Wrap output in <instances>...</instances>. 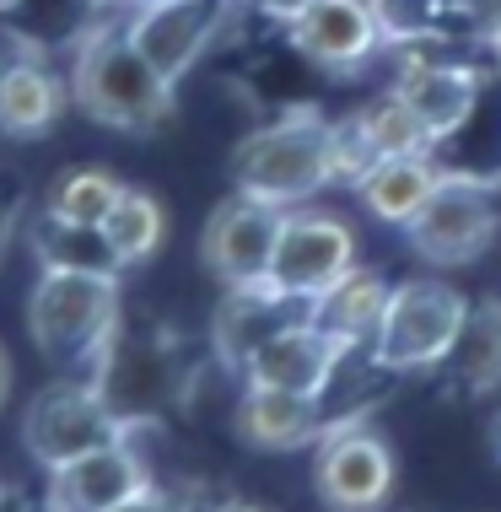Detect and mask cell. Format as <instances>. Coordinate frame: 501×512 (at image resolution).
Instances as JSON below:
<instances>
[{"label": "cell", "instance_id": "1", "mask_svg": "<svg viewBox=\"0 0 501 512\" xmlns=\"http://www.w3.org/2000/svg\"><path fill=\"white\" fill-rule=\"evenodd\" d=\"M71 103L103 130L157 135L178 114V87L124 38V22H97L76 44Z\"/></svg>", "mask_w": 501, "mask_h": 512}, {"label": "cell", "instance_id": "2", "mask_svg": "<svg viewBox=\"0 0 501 512\" xmlns=\"http://www.w3.org/2000/svg\"><path fill=\"white\" fill-rule=\"evenodd\" d=\"M345 184L340 157V124H329L318 108H291V114L259 124L232 151V189L264 205H313L318 189Z\"/></svg>", "mask_w": 501, "mask_h": 512}, {"label": "cell", "instance_id": "3", "mask_svg": "<svg viewBox=\"0 0 501 512\" xmlns=\"http://www.w3.org/2000/svg\"><path fill=\"white\" fill-rule=\"evenodd\" d=\"M27 335L54 367H97V356L119 335V270L38 265L27 292Z\"/></svg>", "mask_w": 501, "mask_h": 512}, {"label": "cell", "instance_id": "4", "mask_svg": "<svg viewBox=\"0 0 501 512\" xmlns=\"http://www.w3.org/2000/svg\"><path fill=\"white\" fill-rule=\"evenodd\" d=\"M469 324V297L442 275H415V281L388 286L378 335L367 340L372 367L383 372H431L453 356L458 335Z\"/></svg>", "mask_w": 501, "mask_h": 512}, {"label": "cell", "instance_id": "5", "mask_svg": "<svg viewBox=\"0 0 501 512\" xmlns=\"http://www.w3.org/2000/svg\"><path fill=\"white\" fill-rule=\"evenodd\" d=\"M119 437H130V421L108 405L97 378H60L38 389L22 410V448L33 453V464H44V475L87 459Z\"/></svg>", "mask_w": 501, "mask_h": 512}, {"label": "cell", "instance_id": "6", "mask_svg": "<svg viewBox=\"0 0 501 512\" xmlns=\"http://www.w3.org/2000/svg\"><path fill=\"white\" fill-rule=\"evenodd\" d=\"M496 232H501L496 184L491 178H475V173H442L431 200L405 221L410 254L437 265V270H458V265L485 259Z\"/></svg>", "mask_w": 501, "mask_h": 512}, {"label": "cell", "instance_id": "7", "mask_svg": "<svg viewBox=\"0 0 501 512\" xmlns=\"http://www.w3.org/2000/svg\"><path fill=\"white\" fill-rule=\"evenodd\" d=\"M361 265V243L356 227L340 211H324V205H291L281 216V238H275V259H270V281L281 297L313 302L334 292Z\"/></svg>", "mask_w": 501, "mask_h": 512}, {"label": "cell", "instance_id": "8", "mask_svg": "<svg viewBox=\"0 0 501 512\" xmlns=\"http://www.w3.org/2000/svg\"><path fill=\"white\" fill-rule=\"evenodd\" d=\"M313 491L329 512H383L399 486V459L383 432L345 415L313 442Z\"/></svg>", "mask_w": 501, "mask_h": 512}, {"label": "cell", "instance_id": "9", "mask_svg": "<svg viewBox=\"0 0 501 512\" xmlns=\"http://www.w3.org/2000/svg\"><path fill=\"white\" fill-rule=\"evenodd\" d=\"M281 205H264L254 195L232 189L227 200L211 211L200 232V259L227 292H248V286L270 281V259H275V238H281Z\"/></svg>", "mask_w": 501, "mask_h": 512}, {"label": "cell", "instance_id": "10", "mask_svg": "<svg viewBox=\"0 0 501 512\" xmlns=\"http://www.w3.org/2000/svg\"><path fill=\"white\" fill-rule=\"evenodd\" d=\"M351 351H361V345H351L345 335L324 329L308 313V318H297V324L275 329L259 351H248V362L238 372H243V383H254V389H286V394L324 399Z\"/></svg>", "mask_w": 501, "mask_h": 512}, {"label": "cell", "instance_id": "11", "mask_svg": "<svg viewBox=\"0 0 501 512\" xmlns=\"http://www.w3.org/2000/svg\"><path fill=\"white\" fill-rule=\"evenodd\" d=\"M232 6L238 0H151V6L124 17V38L178 87L205 60V49H211Z\"/></svg>", "mask_w": 501, "mask_h": 512}, {"label": "cell", "instance_id": "12", "mask_svg": "<svg viewBox=\"0 0 501 512\" xmlns=\"http://www.w3.org/2000/svg\"><path fill=\"white\" fill-rule=\"evenodd\" d=\"M286 44L329 76H351L388 49V33L372 0H308L297 22H286Z\"/></svg>", "mask_w": 501, "mask_h": 512}, {"label": "cell", "instance_id": "13", "mask_svg": "<svg viewBox=\"0 0 501 512\" xmlns=\"http://www.w3.org/2000/svg\"><path fill=\"white\" fill-rule=\"evenodd\" d=\"M141 486H151V469L141 459L130 437L108 442V448L87 453V459L49 469V486H44V507L49 512H108L119 507L124 496H135Z\"/></svg>", "mask_w": 501, "mask_h": 512}, {"label": "cell", "instance_id": "14", "mask_svg": "<svg viewBox=\"0 0 501 512\" xmlns=\"http://www.w3.org/2000/svg\"><path fill=\"white\" fill-rule=\"evenodd\" d=\"M394 92L410 103V114L421 119L426 141L442 146L464 130L469 114H475L480 71H469V65H458V60H410L405 76L394 81Z\"/></svg>", "mask_w": 501, "mask_h": 512}, {"label": "cell", "instance_id": "15", "mask_svg": "<svg viewBox=\"0 0 501 512\" xmlns=\"http://www.w3.org/2000/svg\"><path fill=\"white\" fill-rule=\"evenodd\" d=\"M324 399L286 394V389H254L243 383V399L232 410V432L254 453H297L324 437Z\"/></svg>", "mask_w": 501, "mask_h": 512}, {"label": "cell", "instance_id": "16", "mask_svg": "<svg viewBox=\"0 0 501 512\" xmlns=\"http://www.w3.org/2000/svg\"><path fill=\"white\" fill-rule=\"evenodd\" d=\"M71 103V76H60L44 54L0 60V141H33Z\"/></svg>", "mask_w": 501, "mask_h": 512}, {"label": "cell", "instance_id": "17", "mask_svg": "<svg viewBox=\"0 0 501 512\" xmlns=\"http://www.w3.org/2000/svg\"><path fill=\"white\" fill-rule=\"evenodd\" d=\"M442 162L431 151H405V157H372L356 173V200L361 211L383 227H405V221L431 200V189L442 184Z\"/></svg>", "mask_w": 501, "mask_h": 512}, {"label": "cell", "instance_id": "18", "mask_svg": "<svg viewBox=\"0 0 501 512\" xmlns=\"http://www.w3.org/2000/svg\"><path fill=\"white\" fill-rule=\"evenodd\" d=\"M313 308L297 297H281L275 286H248V292H227L216 313V351L221 362L238 372L248 362V351H259L264 340L275 335V329L297 324V318H308Z\"/></svg>", "mask_w": 501, "mask_h": 512}, {"label": "cell", "instance_id": "19", "mask_svg": "<svg viewBox=\"0 0 501 512\" xmlns=\"http://www.w3.org/2000/svg\"><path fill=\"white\" fill-rule=\"evenodd\" d=\"M97 232H103L114 265L119 270H135V265H146V259L162 254V243H167V211H162V200L151 195V189L124 184V195L114 200V211L103 216V227H97Z\"/></svg>", "mask_w": 501, "mask_h": 512}, {"label": "cell", "instance_id": "20", "mask_svg": "<svg viewBox=\"0 0 501 512\" xmlns=\"http://www.w3.org/2000/svg\"><path fill=\"white\" fill-rule=\"evenodd\" d=\"M383 302H388V281L356 265L340 286H334V292H324L313 302V318L324 329H334V335H345L351 345H367L372 335H378Z\"/></svg>", "mask_w": 501, "mask_h": 512}, {"label": "cell", "instance_id": "21", "mask_svg": "<svg viewBox=\"0 0 501 512\" xmlns=\"http://www.w3.org/2000/svg\"><path fill=\"white\" fill-rule=\"evenodd\" d=\"M124 195V178L114 168H65L44 195V221L60 227H103V216L114 211Z\"/></svg>", "mask_w": 501, "mask_h": 512}, {"label": "cell", "instance_id": "22", "mask_svg": "<svg viewBox=\"0 0 501 512\" xmlns=\"http://www.w3.org/2000/svg\"><path fill=\"white\" fill-rule=\"evenodd\" d=\"M448 362L469 394L501 389V297H485L480 308H469V324Z\"/></svg>", "mask_w": 501, "mask_h": 512}, {"label": "cell", "instance_id": "23", "mask_svg": "<svg viewBox=\"0 0 501 512\" xmlns=\"http://www.w3.org/2000/svg\"><path fill=\"white\" fill-rule=\"evenodd\" d=\"M38 265H65V270H119L97 227H60L38 221ZM124 275V270H119Z\"/></svg>", "mask_w": 501, "mask_h": 512}, {"label": "cell", "instance_id": "24", "mask_svg": "<svg viewBox=\"0 0 501 512\" xmlns=\"http://www.w3.org/2000/svg\"><path fill=\"white\" fill-rule=\"evenodd\" d=\"M108 512H178V507H173V496H167L157 480H151V486H141L135 496H124V502L108 507Z\"/></svg>", "mask_w": 501, "mask_h": 512}, {"label": "cell", "instance_id": "25", "mask_svg": "<svg viewBox=\"0 0 501 512\" xmlns=\"http://www.w3.org/2000/svg\"><path fill=\"white\" fill-rule=\"evenodd\" d=\"M238 6H248V11H259V17H270V22H297L302 11H308V0H238Z\"/></svg>", "mask_w": 501, "mask_h": 512}, {"label": "cell", "instance_id": "26", "mask_svg": "<svg viewBox=\"0 0 501 512\" xmlns=\"http://www.w3.org/2000/svg\"><path fill=\"white\" fill-rule=\"evenodd\" d=\"M87 6H97V11H124V17H130V11L151 6V0H87Z\"/></svg>", "mask_w": 501, "mask_h": 512}, {"label": "cell", "instance_id": "27", "mask_svg": "<svg viewBox=\"0 0 501 512\" xmlns=\"http://www.w3.org/2000/svg\"><path fill=\"white\" fill-rule=\"evenodd\" d=\"M6 399H11V356H6V345H0V410H6Z\"/></svg>", "mask_w": 501, "mask_h": 512}, {"label": "cell", "instance_id": "28", "mask_svg": "<svg viewBox=\"0 0 501 512\" xmlns=\"http://www.w3.org/2000/svg\"><path fill=\"white\" fill-rule=\"evenodd\" d=\"M6 512H49V507H44V502H22V496L11 491V502H6Z\"/></svg>", "mask_w": 501, "mask_h": 512}, {"label": "cell", "instance_id": "29", "mask_svg": "<svg viewBox=\"0 0 501 512\" xmlns=\"http://www.w3.org/2000/svg\"><path fill=\"white\" fill-rule=\"evenodd\" d=\"M211 512H270V507H254V502H221V507H211Z\"/></svg>", "mask_w": 501, "mask_h": 512}, {"label": "cell", "instance_id": "30", "mask_svg": "<svg viewBox=\"0 0 501 512\" xmlns=\"http://www.w3.org/2000/svg\"><path fill=\"white\" fill-rule=\"evenodd\" d=\"M491 49L501 54V11H491Z\"/></svg>", "mask_w": 501, "mask_h": 512}, {"label": "cell", "instance_id": "31", "mask_svg": "<svg viewBox=\"0 0 501 512\" xmlns=\"http://www.w3.org/2000/svg\"><path fill=\"white\" fill-rule=\"evenodd\" d=\"M491 442H496V459H501V415H496V426H491Z\"/></svg>", "mask_w": 501, "mask_h": 512}, {"label": "cell", "instance_id": "32", "mask_svg": "<svg viewBox=\"0 0 501 512\" xmlns=\"http://www.w3.org/2000/svg\"><path fill=\"white\" fill-rule=\"evenodd\" d=\"M17 6H27V0H0V17H6V11H17Z\"/></svg>", "mask_w": 501, "mask_h": 512}, {"label": "cell", "instance_id": "33", "mask_svg": "<svg viewBox=\"0 0 501 512\" xmlns=\"http://www.w3.org/2000/svg\"><path fill=\"white\" fill-rule=\"evenodd\" d=\"M6 502H11V486H6V480H0V512H6Z\"/></svg>", "mask_w": 501, "mask_h": 512}, {"label": "cell", "instance_id": "34", "mask_svg": "<svg viewBox=\"0 0 501 512\" xmlns=\"http://www.w3.org/2000/svg\"><path fill=\"white\" fill-rule=\"evenodd\" d=\"M437 6H475V0H437Z\"/></svg>", "mask_w": 501, "mask_h": 512}, {"label": "cell", "instance_id": "35", "mask_svg": "<svg viewBox=\"0 0 501 512\" xmlns=\"http://www.w3.org/2000/svg\"><path fill=\"white\" fill-rule=\"evenodd\" d=\"M0 232H6V221H0Z\"/></svg>", "mask_w": 501, "mask_h": 512}]
</instances>
